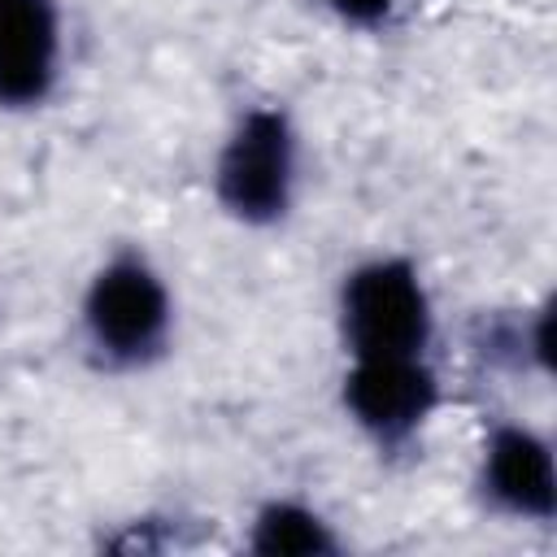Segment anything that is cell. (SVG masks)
Returning a JSON list of instances; mask_svg holds the SVG:
<instances>
[{"mask_svg": "<svg viewBox=\"0 0 557 557\" xmlns=\"http://www.w3.org/2000/svg\"><path fill=\"white\" fill-rule=\"evenodd\" d=\"M474 352L483 361L509 366V370H548V309L531 313H492L474 331Z\"/></svg>", "mask_w": 557, "mask_h": 557, "instance_id": "ba28073f", "label": "cell"}, {"mask_svg": "<svg viewBox=\"0 0 557 557\" xmlns=\"http://www.w3.org/2000/svg\"><path fill=\"white\" fill-rule=\"evenodd\" d=\"M339 335L348 357H426L435 309L418 265L405 257L352 265L339 283Z\"/></svg>", "mask_w": 557, "mask_h": 557, "instance_id": "7a4b0ae2", "label": "cell"}, {"mask_svg": "<svg viewBox=\"0 0 557 557\" xmlns=\"http://www.w3.org/2000/svg\"><path fill=\"white\" fill-rule=\"evenodd\" d=\"M174 300L161 270L135 252H113L83 292V339L109 370H144L170 348Z\"/></svg>", "mask_w": 557, "mask_h": 557, "instance_id": "6da1fadb", "label": "cell"}, {"mask_svg": "<svg viewBox=\"0 0 557 557\" xmlns=\"http://www.w3.org/2000/svg\"><path fill=\"white\" fill-rule=\"evenodd\" d=\"M61 78L57 0H0V109H35Z\"/></svg>", "mask_w": 557, "mask_h": 557, "instance_id": "8992f818", "label": "cell"}, {"mask_svg": "<svg viewBox=\"0 0 557 557\" xmlns=\"http://www.w3.org/2000/svg\"><path fill=\"white\" fill-rule=\"evenodd\" d=\"M300 183V139L278 104L248 109L226 135L213 165L218 205L244 226H274L287 218Z\"/></svg>", "mask_w": 557, "mask_h": 557, "instance_id": "3957f363", "label": "cell"}, {"mask_svg": "<svg viewBox=\"0 0 557 557\" xmlns=\"http://www.w3.org/2000/svg\"><path fill=\"white\" fill-rule=\"evenodd\" d=\"M248 548L261 557H326L339 553V535L305 500H265L248 527Z\"/></svg>", "mask_w": 557, "mask_h": 557, "instance_id": "52a82bcc", "label": "cell"}, {"mask_svg": "<svg viewBox=\"0 0 557 557\" xmlns=\"http://www.w3.org/2000/svg\"><path fill=\"white\" fill-rule=\"evenodd\" d=\"M479 492L505 518L548 522L557 513V470L548 440L522 422L492 426L479 457Z\"/></svg>", "mask_w": 557, "mask_h": 557, "instance_id": "5b68a950", "label": "cell"}, {"mask_svg": "<svg viewBox=\"0 0 557 557\" xmlns=\"http://www.w3.org/2000/svg\"><path fill=\"white\" fill-rule=\"evenodd\" d=\"M339 22L348 26H383L400 0H322Z\"/></svg>", "mask_w": 557, "mask_h": 557, "instance_id": "9c48e42d", "label": "cell"}, {"mask_svg": "<svg viewBox=\"0 0 557 557\" xmlns=\"http://www.w3.org/2000/svg\"><path fill=\"white\" fill-rule=\"evenodd\" d=\"M435 405L440 379L426 357H352L344 374V409L379 448L413 444Z\"/></svg>", "mask_w": 557, "mask_h": 557, "instance_id": "277c9868", "label": "cell"}]
</instances>
